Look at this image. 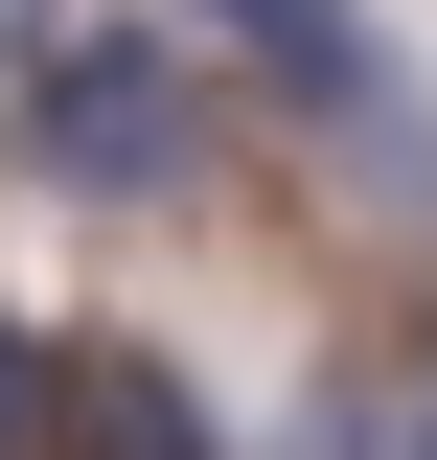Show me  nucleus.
<instances>
[{"instance_id":"f257e3e1","label":"nucleus","mask_w":437,"mask_h":460,"mask_svg":"<svg viewBox=\"0 0 437 460\" xmlns=\"http://www.w3.org/2000/svg\"><path fill=\"white\" fill-rule=\"evenodd\" d=\"M230 115H254V93H230V47L184 23V0H162V23L93 0L47 69H0V162L47 184V208H184V184L230 162Z\"/></svg>"},{"instance_id":"f03ea898","label":"nucleus","mask_w":437,"mask_h":460,"mask_svg":"<svg viewBox=\"0 0 437 460\" xmlns=\"http://www.w3.org/2000/svg\"><path fill=\"white\" fill-rule=\"evenodd\" d=\"M299 138H323V184H345V208H369V230H415V253H437V93H415V69H345V93L323 115H299Z\"/></svg>"},{"instance_id":"7ed1b4c3","label":"nucleus","mask_w":437,"mask_h":460,"mask_svg":"<svg viewBox=\"0 0 437 460\" xmlns=\"http://www.w3.org/2000/svg\"><path fill=\"white\" fill-rule=\"evenodd\" d=\"M47 460H230V414L184 392L162 345H69V414H47Z\"/></svg>"},{"instance_id":"20e7f679","label":"nucleus","mask_w":437,"mask_h":460,"mask_svg":"<svg viewBox=\"0 0 437 460\" xmlns=\"http://www.w3.org/2000/svg\"><path fill=\"white\" fill-rule=\"evenodd\" d=\"M47 414H69V345L0 299V460H47Z\"/></svg>"},{"instance_id":"39448f33","label":"nucleus","mask_w":437,"mask_h":460,"mask_svg":"<svg viewBox=\"0 0 437 460\" xmlns=\"http://www.w3.org/2000/svg\"><path fill=\"white\" fill-rule=\"evenodd\" d=\"M369 460H437V323L391 345V438H369Z\"/></svg>"},{"instance_id":"423d86ee","label":"nucleus","mask_w":437,"mask_h":460,"mask_svg":"<svg viewBox=\"0 0 437 460\" xmlns=\"http://www.w3.org/2000/svg\"><path fill=\"white\" fill-rule=\"evenodd\" d=\"M69 23H93V0H0V69H47V47H69Z\"/></svg>"}]
</instances>
